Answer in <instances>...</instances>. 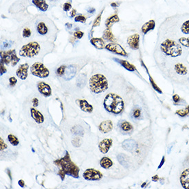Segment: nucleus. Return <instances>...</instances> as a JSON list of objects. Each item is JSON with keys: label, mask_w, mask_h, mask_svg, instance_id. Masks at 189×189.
Wrapping results in <instances>:
<instances>
[{"label": "nucleus", "mask_w": 189, "mask_h": 189, "mask_svg": "<svg viewBox=\"0 0 189 189\" xmlns=\"http://www.w3.org/2000/svg\"><path fill=\"white\" fill-rule=\"evenodd\" d=\"M8 175H9V178H10V180H12V176H11V173H10V170L9 169H8Z\"/></svg>", "instance_id": "13d9d810"}, {"label": "nucleus", "mask_w": 189, "mask_h": 189, "mask_svg": "<svg viewBox=\"0 0 189 189\" xmlns=\"http://www.w3.org/2000/svg\"><path fill=\"white\" fill-rule=\"evenodd\" d=\"M39 92L45 97H49L52 95V89L48 84L45 82H39L37 85Z\"/></svg>", "instance_id": "9b49d317"}, {"label": "nucleus", "mask_w": 189, "mask_h": 189, "mask_svg": "<svg viewBox=\"0 0 189 189\" xmlns=\"http://www.w3.org/2000/svg\"><path fill=\"white\" fill-rule=\"evenodd\" d=\"M13 50L8 51H1V63H5L6 65H8L11 62V55Z\"/></svg>", "instance_id": "b1692460"}, {"label": "nucleus", "mask_w": 189, "mask_h": 189, "mask_svg": "<svg viewBox=\"0 0 189 189\" xmlns=\"http://www.w3.org/2000/svg\"><path fill=\"white\" fill-rule=\"evenodd\" d=\"M105 48L108 51L111 52L116 54V55L123 56V57H127V53H126L125 50H124L120 44H118V43H108V44L105 45Z\"/></svg>", "instance_id": "6e6552de"}, {"label": "nucleus", "mask_w": 189, "mask_h": 189, "mask_svg": "<svg viewBox=\"0 0 189 189\" xmlns=\"http://www.w3.org/2000/svg\"><path fill=\"white\" fill-rule=\"evenodd\" d=\"M74 21L76 22H81L84 24V23H86V18L83 15H78L76 17L75 19H74Z\"/></svg>", "instance_id": "37998d69"}, {"label": "nucleus", "mask_w": 189, "mask_h": 189, "mask_svg": "<svg viewBox=\"0 0 189 189\" xmlns=\"http://www.w3.org/2000/svg\"><path fill=\"white\" fill-rule=\"evenodd\" d=\"M173 100L174 103H179L180 101V97L178 94H174L173 96Z\"/></svg>", "instance_id": "8fccbe9b"}, {"label": "nucleus", "mask_w": 189, "mask_h": 189, "mask_svg": "<svg viewBox=\"0 0 189 189\" xmlns=\"http://www.w3.org/2000/svg\"><path fill=\"white\" fill-rule=\"evenodd\" d=\"M120 19L118 17L117 14H114V15L110 16L107 19V20L105 21V26L107 27V28H110L111 29V26H113L114 24L116 23L119 22Z\"/></svg>", "instance_id": "bb28decb"}, {"label": "nucleus", "mask_w": 189, "mask_h": 189, "mask_svg": "<svg viewBox=\"0 0 189 189\" xmlns=\"http://www.w3.org/2000/svg\"><path fill=\"white\" fill-rule=\"evenodd\" d=\"M165 156H163L162 157V160L160 162V165H159V167H158V169H160V168L162 167L164 164H165Z\"/></svg>", "instance_id": "5fc2aeb1"}, {"label": "nucleus", "mask_w": 189, "mask_h": 189, "mask_svg": "<svg viewBox=\"0 0 189 189\" xmlns=\"http://www.w3.org/2000/svg\"><path fill=\"white\" fill-rule=\"evenodd\" d=\"M101 15H102V12L99 14L98 16V17L95 19L94 22V24H93V27L99 26L100 22H101Z\"/></svg>", "instance_id": "49530a36"}, {"label": "nucleus", "mask_w": 189, "mask_h": 189, "mask_svg": "<svg viewBox=\"0 0 189 189\" xmlns=\"http://www.w3.org/2000/svg\"><path fill=\"white\" fill-rule=\"evenodd\" d=\"M18 184H19V186L21 188H24L25 187V182H24V181L23 180H19Z\"/></svg>", "instance_id": "864d4df0"}, {"label": "nucleus", "mask_w": 189, "mask_h": 189, "mask_svg": "<svg viewBox=\"0 0 189 189\" xmlns=\"http://www.w3.org/2000/svg\"><path fill=\"white\" fill-rule=\"evenodd\" d=\"M122 146L124 150L127 151H134L138 147L137 143L134 140H132V139H128V140H124L122 142Z\"/></svg>", "instance_id": "2eb2a0df"}, {"label": "nucleus", "mask_w": 189, "mask_h": 189, "mask_svg": "<svg viewBox=\"0 0 189 189\" xmlns=\"http://www.w3.org/2000/svg\"><path fill=\"white\" fill-rule=\"evenodd\" d=\"M89 85L90 90L94 94H101L108 89V81L103 74H97L92 76L90 78Z\"/></svg>", "instance_id": "20e7f679"}, {"label": "nucleus", "mask_w": 189, "mask_h": 189, "mask_svg": "<svg viewBox=\"0 0 189 189\" xmlns=\"http://www.w3.org/2000/svg\"><path fill=\"white\" fill-rule=\"evenodd\" d=\"M30 114L32 118L35 120V122L38 124L43 123L44 122V116L40 111L35 109V108H31L30 109Z\"/></svg>", "instance_id": "4468645a"}, {"label": "nucleus", "mask_w": 189, "mask_h": 189, "mask_svg": "<svg viewBox=\"0 0 189 189\" xmlns=\"http://www.w3.org/2000/svg\"><path fill=\"white\" fill-rule=\"evenodd\" d=\"M141 115H142V112H141V109L140 108H136V109L133 110L132 116L136 120L140 119L141 117Z\"/></svg>", "instance_id": "f704fd0d"}, {"label": "nucleus", "mask_w": 189, "mask_h": 189, "mask_svg": "<svg viewBox=\"0 0 189 189\" xmlns=\"http://www.w3.org/2000/svg\"><path fill=\"white\" fill-rule=\"evenodd\" d=\"M127 43L130 48L134 50L139 49L140 47V34L138 33L131 35L127 39Z\"/></svg>", "instance_id": "1a4fd4ad"}, {"label": "nucleus", "mask_w": 189, "mask_h": 189, "mask_svg": "<svg viewBox=\"0 0 189 189\" xmlns=\"http://www.w3.org/2000/svg\"><path fill=\"white\" fill-rule=\"evenodd\" d=\"M84 33L83 32H80V31H77V32H75L74 33V37L77 39H81L83 37Z\"/></svg>", "instance_id": "de8ad7c7"}, {"label": "nucleus", "mask_w": 189, "mask_h": 189, "mask_svg": "<svg viewBox=\"0 0 189 189\" xmlns=\"http://www.w3.org/2000/svg\"><path fill=\"white\" fill-rule=\"evenodd\" d=\"M103 105L108 112L116 115L121 114L124 108V103L122 98L114 93H109L106 96Z\"/></svg>", "instance_id": "f03ea898"}, {"label": "nucleus", "mask_w": 189, "mask_h": 189, "mask_svg": "<svg viewBox=\"0 0 189 189\" xmlns=\"http://www.w3.org/2000/svg\"><path fill=\"white\" fill-rule=\"evenodd\" d=\"M36 29L37 32L41 35H45L48 32V28L44 22H39L37 24Z\"/></svg>", "instance_id": "a878e982"}, {"label": "nucleus", "mask_w": 189, "mask_h": 189, "mask_svg": "<svg viewBox=\"0 0 189 189\" xmlns=\"http://www.w3.org/2000/svg\"><path fill=\"white\" fill-rule=\"evenodd\" d=\"M103 38L105 39V40H107L108 41H111L112 43L116 42V41L115 37L114 36L113 33H112V32L111 31V29L110 28H107L105 31H104Z\"/></svg>", "instance_id": "c85d7f7f"}, {"label": "nucleus", "mask_w": 189, "mask_h": 189, "mask_svg": "<svg viewBox=\"0 0 189 189\" xmlns=\"http://www.w3.org/2000/svg\"><path fill=\"white\" fill-rule=\"evenodd\" d=\"M186 108H187V109H188V111H189V105H188V107H186Z\"/></svg>", "instance_id": "bf43d9fd"}, {"label": "nucleus", "mask_w": 189, "mask_h": 189, "mask_svg": "<svg viewBox=\"0 0 189 189\" xmlns=\"http://www.w3.org/2000/svg\"><path fill=\"white\" fill-rule=\"evenodd\" d=\"M77 101L79 103V107L83 111L87 112V113H92L93 111L92 105H90L86 100L80 99Z\"/></svg>", "instance_id": "a211bd4d"}, {"label": "nucleus", "mask_w": 189, "mask_h": 189, "mask_svg": "<svg viewBox=\"0 0 189 189\" xmlns=\"http://www.w3.org/2000/svg\"><path fill=\"white\" fill-rule=\"evenodd\" d=\"M100 165L105 169H109L113 166V162L107 157H103L100 161Z\"/></svg>", "instance_id": "cd10ccee"}, {"label": "nucleus", "mask_w": 189, "mask_h": 189, "mask_svg": "<svg viewBox=\"0 0 189 189\" xmlns=\"http://www.w3.org/2000/svg\"><path fill=\"white\" fill-rule=\"evenodd\" d=\"M114 60L115 61L117 62V63H120V65L122 66V67L125 68L126 70H128V71L134 72V71H136V67H135L134 65H132V63H130L129 62L127 61H125V60L116 59V58H114Z\"/></svg>", "instance_id": "aec40b11"}, {"label": "nucleus", "mask_w": 189, "mask_h": 189, "mask_svg": "<svg viewBox=\"0 0 189 189\" xmlns=\"http://www.w3.org/2000/svg\"><path fill=\"white\" fill-rule=\"evenodd\" d=\"M9 82H10V87H12H12L15 86L17 83V78L15 77L12 76V77H10V78H9Z\"/></svg>", "instance_id": "c03bdc74"}, {"label": "nucleus", "mask_w": 189, "mask_h": 189, "mask_svg": "<svg viewBox=\"0 0 189 189\" xmlns=\"http://www.w3.org/2000/svg\"><path fill=\"white\" fill-rule=\"evenodd\" d=\"M8 142H9L12 146H17L19 143V141L18 138L12 134L8 135Z\"/></svg>", "instance_id": "473e14b6"}, {"label": "nucleus", "mask_w": 189, "mask_h": 189, "mask_svg": "<svg viewBox=\"0 0 189 189\" xmlns=\"http://www.w3.org/2000/svg\"><path fill=\"white\" fill-rule=\"evenodd\" d=\"M152 181L153 182H157L159 180V177H158V175H154V176H153L152 177Z\"/></svg>", "instance_id": "6e6d98bb"}, {"label": "nucleus", "mask_w": 189, "mask_h": 189, "mask_svg": "<svg viewBox=\"0 0 189 189\" xmlns=\"http://www.w3.org/2000/svg\"><path fill=\"white\" fill-rule=\"evenodd\" d=\"M29 65L28 63H24L20 65L16 71V74L20 79L25 80L28 77V70Z\"/></svg>", "instance_id": "f8f14e48"}, {"label": "nucleus", "mask_w": 189, "mask_h": 189, "mask_svg": "<svg viewBox=\"0 0 189 189\" xmlns=\"http://www.w3.org/2000/svg\"><path fill=\"white\" fill-rule=\"evenodd\" d=\"M72 144H73L74 147H79L82 144V140H81V139H80V138H78V137H76V138H74V140H72Z\"/></svg>", "instance_id": "79ce46f5"}, {"label": "nucleus", "mask_w": 189, "mask_h": 189, "mask_svg": "<svg viewBox=\"0 0 189 189\" xmlns=\"http://www.w3.org/2000/svg\"><path fill=\"white\" fill-rule=\"evenodd\" d=\"M54 164L59 167L58 175L61 177V179L63 181L65 179V175L71 176L74 178H79V168L72 161L68 151H66L65 156L54 161Z\"/></svg>", "instance_id": "f257e3e1"}, {"label": "nucleus", "mask_w": 189, "mask_h": 189, "mask_svg": "<svg viewBox=\"0 0 189 189\" xmlns=\"http://www.w3.org/2000/svg\"><path fill=\"white\" fill-rule=\"evenodd\" d=\"M32 34V31H31L30 28H28V27H26V28H24L22 32V35L24 38H28L30 37Z\"/></svg>", "instance_id": "ea45409f"}, {"label": "nucleus", "mask_w": 189, "mask_h": 189, "mask_svg": "<svg viewBox=\"0 0 189 189\" xmlns=\"http://www.w3.org/2000/svg\"><path fill=\"white\" fill-rule=\"evenodd\" d=\"M86 76L83 74H80L77 78V80H76V85H77V86L80 88H83L84 86H86Z\"/></svg>", "instance_id": "7c9ffc66"}, {"label": "nucleus", "mask_w": 189, "mask_h": 189, "mask_svg": "<svg viewBox=\"0 0 189 189\" xmlns=\"http://www.w3.org/2000/svg\"><path fill=\"white\" fill-rule=\"evenodd\" d=\"M19 61V58L17 57L15 50H13V52H12V55H11V65L12 66H14L17 65V63Z\"/></svg>", "instance_id": "c9c22d12"}, {"label": "nucleus", "mask_w": 189, "mask_h": 189, "mask_svg": "<svg viewBox=\"0 0 189 189\" xmlns=\"http://www.w3.org/2000/svg\"><path fill=\"white\" fill-rule=\"evenodd\" d=\"M90 43L94 45L96 48L103 50L105 47V41L102 38H92L90 39Z\"/></svg>", "instance_id": "393cba45"}, {"label": "nucleus", "mask_w": 189, "mask_h": 189, "mask_svg": "<svg viewBox=\"0 0 189 189\" xmlns=\"http://www.w3.org/2000/svg\"><path fill=\"white\" fill-rule=\"evenodd\" d=\"M180 30H181V32L183 33L184 34H189V19L185 21V22L182 24L181 27H180Z\"/></svg>", "instance_id": "2f4dec72"}, {"label": "nucleus", "mask_w": 189, "mask_h": 189, "mask_svg": "<svg viewBox=\"0 0 189 189\" xmlns=\"http://www.w3.org/2000/svg\"><path fill=\"white\" fill-rule=\"evenodd\" d=\"M113 144V140L111 138H105L101 141L98 144L100 151L103 154H106L109 151L110 148Z\"/></svg>", "instance_id": "9d476101"}, {"label": "nucleus", "mask_w": 189, "mask_h": 189, "mask_svg": "<svg viewBox=\"0 0 189 189\" xmlns=\"http://www.w3.org/2000/svg\"><path fill=\"white\" fill-rule=\"evenodd\" d=\"M65 69H66V66L65 65H61L58 68L57 70V74L58 76H63L65 74Z\"/></svg>", "instance_id": "a19ab883"}, {"label": "nucleus", "mask_w": 189, "mask_h": 189, "mask_svg": "<svg viewBox=\"0 0 189 189\" xmlns=\"http://www.w3.org/2000/svg\"><path fill=\"white\" fill-rule=\"evenodd\" d=\"M30 72L32 75L41 78L48 77L50 74L48 69L41 62H36L33 64L30 68Z\"/></svg>", "instance_id": "423d86ee"}, {"label": "nucleus", "mask_w": 189, "mask_h": 189, "mask_svg": "<svg viewBox=\"0 0 189 189\" xmlns=\"http://www.w3.org/2000/svg\"><path fill=\"white\" fill-rule=\"evenodd\" d=\"M149 80H150V82H151V84L152 85V87H153V88L154 89V90L156 91V92H157L159 93V94H162V91L160 90V88H159V87L157 86L156 84H155V83L154 82V80H153V79L152 78V77H151V76L149 75Z\"/></svg>", "instance_id": "58836bf2"}, {"label": "nucleus", "mask_w": 189, "mask_h": 189, "mask_svg": "<svg viewBox=\"0 0 189 189\" xmlns=\"http://www.w3.org/2000/svg\"><path fill=\"white\" fill-rule=\"evenodd\" d=\"M72 131L73 132L74 134L79 135V136H83V129L80 126H75L72 129Z\"/></svg>", "instance_id": "72a5a7b5"}, {"label": "nucleus", "mask_w": 189, "mask_h": 189, "mask_svg": "<svg viewBox=\"0 0 189 189\" xmlns=\"http://www.w3.org/2000/svg\"><path fill=\"white\" fill-rule=\"evenodd\" d=\"M160 50L168 57H178L183 53L182 45L173 39H167L164 40L160 44Z\"/></svg>", "instance_id": "7ed1b4c3"}, {"label": "nucleus", "mask_w": 189, "mask_h": 189, "mask_svg": "<svg viewBox=\"0 0 189 189\" xmlns=\"http://www.w3.org/2000/svg\"><path fill=\"white\" fill-rule=\"evenodd\" d=\"M98 129L100 132L103 133V134H107V133L111 132L113 129V123L109 120H105L99 124Z\"/></svg>", "instance_id": "ddd939ff"}, {"label": "nucleus", "mask_w": 189, "mask_h": 189, "mask_svg": "<svg viewBox=\"0 0 189 189\" xmlns=\"http://www.w3.org/2000/svg\"><path fill=\"white\" fill-rule=\"evenodd\" d=\"M189 114V111L188 109L186 108L185 109H180V110H177V111H175V114H177L180 117H185L188 115Z\"/></svg>", "instance_id": "4c0bfd02"}, {"label": "nucleus", "mask_w": 189, "mask_h": 189, "mask_svg": "<svg viewBox=\"0 0 189 189\" xmlns=\"http://www.w3.org/2000/svg\"><path fill=\"white\" fill-rule=\"evenodd\" d=\"M179 42L181 45L186 47H189V37H181L179 39Z\"/></svg>", "instance_id": "e433bc0d"}, {"label": "nucleus", "mask_w": 189, "mask_h": 189, "mask_svg": "<svg viewBox=\"0 0 189 189\" xmlns=\"http://www.w3.org/2000/svg\"><path fill=\"white\" fill-rule=\"evenodd\" d=\"M76 10H72V11L71 12V17H73L75 16V14H76Z\"/></svg>", "instance_id": "4d7b16f0"}, {"label": "nucleus", "mask_w": 189, "mask_h": 189, "mask_svg": "<svg viewBox=\"0 0 189 189\" xmlns=\"http://www.w3.org/2000/svg\"><path fill=\"white\" fill-rule=\"evenodd\" d=\"M155 27V22L153 19L149 20V22L145 23L141 28V31L143 34H146L147 33H148L149 31L154 30Z\"/></svg>", "instance_id": "412c9836"}, {"label": "nucleus", "mask_w": 189, "mask_h": 189, "mask_svg": "<svg viewBox=\"0 0 189 189\" xmlns=\"http://www.w3.org/2000/svg\"><path fill=\"white\" fill-rule=\"evenodd\" d=\"M174 71L176 74H179L181 76H185L188 74V68L186 65H184L183 63H178L174 65Z\"/></svg>", "instance_id": "6ab92c4d"}, {"label": "nucleus", "mask_w": 189, "mask_h": 189, "mask_svg": "<svg viewBox=\"0 0 189 189\" xmlns=\"http://www.w3.org/2000/svg\"><path fill=\"white\" fill-rule=\"evenodd\" d=\"M7 147H8L7 144L4 142L3 139H2L1 138H0V149H1V151L5 150L6 149H7Z\"/></svg>", "instance_id": "a18cd8bd"}, {"label": "nucleus", "mask_w": 189, "mask_h": 189, "mask_svg": "<svg viewBox=\"0 0 189 189\" xmlns=\"http://www.w3.org/2000/svg\"><path fill=\"white\" fill-rule=\"evenodd\" d=\"M76 69L74 66H68L66 68L65 74L63 75V78L65 80H70L75 76Z\"/></svg>", "instance_id": "5701e85b"}, {"label": "nucleus", "mask_w": 189, "mask_h": 189, "mask_svg": "<svg viewBox=\"0 0 189 189\" xmlns=\"http://www.w3.org/2000/svg\"><path fill=\"white\" fill-rule=\"evenodd\" d=\"M6 68H5V66L3 65V63H1V76H2V74H4V73H6Z\"/></svg>", "instance_id": "3c124183"}, {"label": "nucleus", "mask_w": 189, "mask_h": 189, "mask_svg": "<svg viewBox=\"0 0 189 189\" xmlns=\"http://www.w3.org/2000/svg\"><path fill=\"white\" fill-rule=\"evenodd\" d=\"M180 182L182 187L185 189H189V169L182 172L180 176Z\"/></svg>", "instance_id": "dca6fc26"}, {"label": "nucleus", "mask_w": 189, "mask_h": 189, "mask_svg": "<svg viewBox=\"0 0 189 189\" xmlns=\"http://www.w3.org/2000/svg\"><path fill=\"white\" fill-rule=\"evenodd\" d=\"M41 50V45L37 41H32L22 46L19 50L21 57L32 58L37 56Z\"/></svg>", "instance_id": "39448f33"}, {"label": "nucleus", "mask_w": 189, "mask_h": 189, "mask_svg": "<svg viewBox=\"0 0 189 189\" xmlns=\"http://www.w3.org/2000/svg\"><path fill=\"white\" fill-rule=\"evenodd\" d=\"M32 4L42 12L47 11L48 9V4L45 0H32Z\"/></svg>", "instance_id": "4be33fe9"}, {"label": "nucleus", "mask_w": 189, "mask_h": 189, "mask_svg": "<svg viewBox=\"0 0 189 189\" xmlns=\"http://www.w3.org/2000/svg\"><path fill=\"white\" fill-rule=\"evenodd\" d=\"M118 160L120 163V165H122L124 167H129V160L127 156H126L125 155L119 154L118 155Z\"/></svg>", "instance_id": "c756f323"}, {"label": "nucleus", "mask_w": 189, "mask_h": 189, "mask_svg": "<svg viewBox=\"0 0 189 189\" xmlns=\"http://www.w3.org/2000/svg\"><path fill=\"white\" fill-rule=\"evenodd\" d=\"M83 177L89 181H98L103 178V174L101 171L94 169H88L83 174Z\"/></svg>", "instance_id": "0eeeda50"}, {"label": "nucleus", "mask_w": 189, "mask_h": 189, "mask_svg": "<svg viewBox=\"0 0 189 189\" xmlns=\"http://www.w3.org/2000/svg\"><path fill=\"white\" fill-rule=\"evenodd\" d=\"M32 105L34 107H37L39 105V100L37 98H34L32 99Z\"/></svg>", "instance_id": "603ef678"}, {"label": "nucleus", "mask_w": 189, "mask_h": 189, "mask_svg": "<svg viewBox=\"0 0 189 189\" xmlns=\"http://www.w3.org/2000/svg\"><path fill=\"white\" fill-rule=\"evenodd\" d=\"M71 8H72V6L70 3H65L63 4V8L64 11H65V12L69 11V10L71 9Z\"/></svg>", "instance_id": "09e8293b"}, {"label": "nucleus", "mask_w": 189, "mask_h": 189, "mask_svg": "<svg viewBox=\"0 0 189 189\" xmlns=\"http://www.w3.org/2000/svg\"><path fill=\"white\" fill-rule=\"evenodd\" d=\"M118 126L120 129V130L122 132H125L126 134H129L134 131V126L130 122H129L126 120H122L119 122Z\"/></svg>", "instance_id": "f3484780"}]
</instances>
